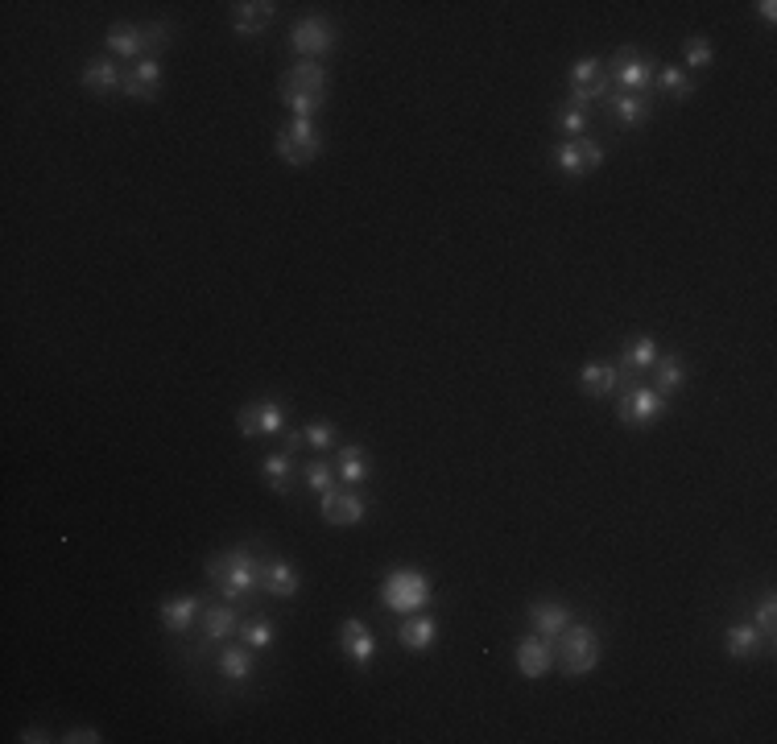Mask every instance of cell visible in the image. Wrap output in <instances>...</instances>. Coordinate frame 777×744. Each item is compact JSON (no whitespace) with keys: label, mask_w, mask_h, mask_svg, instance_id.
Wrapping results in <instances>:
<instances>
[{"label":"cell","mask_w":777,"mask_h":744,"mask_svg":"<svg viewBox=\"0 0 777 744\" xmlns=\"http://www.w3.org/2000/svg\"><path fill=\"white\" fill-rule=\"evenodd\" d=\"M257 575H261V558L248 550V546H232L224 554H211L207 558V579L215 587V596L228 600V604H240L248 592H253Z\"/></svg>","instance_id":"cell-1"},{"label":"cell","mask_w":777,"mask_h":744,"mask_svg":"<svg viewBox=\"0 0 777 744\" xmlns=\"http://www.w3.org/2000/svg\"><path fill=\"white\" fill-rule=\"evenodd\" d=\"M327 91H331V75L323 62H298V67L282 75V100L298 120L315 116L327 104Z\"/></svg>","instance_id":"cell-2"},{"label":"cell","mask_w":777,"mask_h":744,"mask_svg":"<svg viewBox=\"0 0 777 744\" xmlns=\"http://www.w3.org/2000/svg\"><path fill=\"white\" fill-rule=\"evenodd\" d=\"M558 666L567 678H583L600 666V633L592 625H571L558 633Z\"/></svg>","instance_id":"cell-3"},{"label":"cell","mask_w":777,"mask_h":744,"mask_svg":"<svg viewBox=\"0 0 777 744\" xmlns=\"http://www.w3.org/2000/svg\"><path fill=\"white\" fill-rule=\"evenodd\" d=\"M430 596H434L430 579H426L422 571H410V567H406V571H393V575L381 583V600H385V608L397 612V616L426 612Z\"/></svg>","instance_id":"cell-4"},{"label":"cell","mask_w":777,"mask_h":744,"mask_svg":"<svg viewBox=\"0 0 777 744\" xmlns=\"http://www.w3.org/2000/svg\"><path fill=\"white\" fill-rule=\"evenodd\" d=\"M323 153V133L315 129V120H286L277 129V158L290 166H310Z\"/></svg>","instance_id":"cell-5"},{"label":"cell","mask_w":777,"mask_h":744,"mask_svg":"<svg viewBox=\"0 0 777 744\" xmlns=\"http://www.w3.org/2000/svg\"><path fill=\"white\" fill-rule=\"evenodd\" d=\"M236 426L244 439H265V434H286V406L277 397H257L240 406Z\"/></svg>","instance_id":"cell-6"},{"label":"cell","mask_w":777,"mask_h":744,"mask_svg":"<svg viewBox=\"0 0 777 744\" xmlns=\"http://www.w3.org/2000/svg\"><path fill=\"white\" fill-rule=\"evenodd\" d=\"M608 87H612V75L600 58H579L575 67H571V108H592L596 100L608 96Z\"/></svg>","instance_id":"cell-7"},{"label":"cell","mask_w":777,"mask_h":744,"mask_svg":"<svg viewBox=\"0 0 777 744\" xmlns=\"http://www.w3.org/2000/svg\"><path fill=\"white\" fill-rule=\"evenodd\" d=\"M616 418L625 422V426H654L666 418V397L658 389H649V385H633L620 393V406H616Z\"/></svg>","instance_id":"cell-8"},{"label":"cell","mask_w":777,"mask_h":744,"mask_svg":"<svg viewBox=\"0 0 777 744\" xmlns=\"http://www.w3.org/2000/svg\"><path fill=\"white\" fill-rule=\"evenodd\" d=\"M290 46H294V54H302L306 62H315V58H323V54L335 50V25L323 21V17H302V21L294 25V34H290Z\"/></svg>","instance_id":"cell-9"},{"label":"cell","mask_w":777,"mask_h":744,"mask_svg":"<svg viewBox=\"0 0 777 744\" xmlns=\"http://www.w3.org/2000/svg\"><path fill=\"white\" fill-rule=\"evenodd\" d=\"M612 79L620 83L625 96H641V91L654 83V62H649L645 54H637V50H620L612 58Z\"/></svg>","instance_id":"cell-10"},{"label":"cell","mask_w":777,"mask_h":744,"mask_svg":"<svg viewBox=\"0 0 777 744\" xmlns=\"http://www.w3.org/2000/svg\"><path fill=\"white\" fill-rule=\"evenodd\" d=\"M339 649H344V658H348L356 670H368L372 658H377V637H372V629L364 625V620L348 616L344 625H339Z\"/></svg>","instance_id":"cell-11"},{"label":"cell","mask_w":777,"mask_h":744,"mask_svg":"<svg viewBox=\"0 0 777 744\" xmlns=\"http://www.w3.org/2000/svg\"><path fill=\"white\" fill-rule=\"evenodd\" d=\"M240 633V612H236V604H215V608H207L203 612V637H199V654L195 658H203L207 649H215V645H224L228 637H236Z\"/></svg>","instance_id":"cell-12"},{"label":"cell","mask_w":777,"mask_h":744,"mask_svg":"<svg viewBox=\"0 0 777 744\" xmlns=\"http://www.w3.org/2000/svg\"><path fill=\"white\" fill-rule=\"evenodd\" d=\"M257 587L265 596H273V600H294L298 587H302V575H298V567L282 563V558H261Z\"/></svg>","instance_id":"cell-13"},{"label":"cell","mask_w":777,"mask_h":744,"mask_svg":"<svg viewBox=\"0 0 777 744\" xmlns=\"http://www.w3.org/2000/svg\"><path fill=\"white\" fill-rule=\"evenodd\" d=\"M319 513L327 525H360L364 513H368V501L360 492H323L319 496Z\"/></svg>","instance_id":"cell-14"},{"label":"cell","mask_w":777,"mask_h":744,"mask_svg":"<svg viewBox=\"0 0 777 744\" xmlns=\"http://www.w3.org/2000/svg\"><path fill=\"white\" fill-rule=\"evenodd\" d=\"M124 96H129V100H141V104L158 100V96H162V62H158V58L137 62V71L124 75Z\"/></svg>","instance_id":"cell-15"},{"label":"cell","mask_w":777,"mask_h":744,"mask_svg":"<svg viewBox=\"0 0 777 744\" xmlns=\"http://www.w3.org/2000/svg\"><path fill=\"white\" fill-rule=\"evenodd\" d=\"M397 641H401V649H410V654H426V649L439 641V620L426 616V612H410L406 620H401Z\"/></svg>","instance_id":"cell-16"},{"label":"cell","mask_w":777,"mask_h":744,"mask_svg":"<svg viewBox=\"0 0 777 744\" xmlns=\"http://www.w3.org/2000/svg\"><path fill=\"white\" fill-rule=\"evenodd\" d=\"M513 662H517V670H521V678H530V682H538V678H546V670L554 666V649L546 645V637H525V641L517 645V654H513Z\"/></svg>","instance_id":"cell-17"},{"label":"cell","mask_w":777,"mask_h":744,"mask_svg":"<svg viewBox=\"0 0 777 744\" xmlns=\"http://www.w3.org/2000/svg\"><path fill=\"white\" fill-rule=\"evenodd\" d=\"M277 5L273 0H244V5H232V29L240 38H253V34H265L269 21H273Z\"/></svg>","instance_id":"cell-18"},{"label":"cell","mask_w":777,"mask_h":744,"mask_svg":"<svg viewBox=\"0 0 777 744\" xmlns=\"http://www.w3.org/2000/svg\"><path fill=\"white\" fill-rule=\"evenodd\" d=\"M79 83H83L87 91H96V96H112V91H124V75H120V67H116V58H91L87 67H83V75H79Z\"/></svg>","instance_id":"cell-19"},{"label":"cell","mask_w":777,"mask_h":744,"mask_svg":"<svg viewBox=\"0 0 777 744\" xmlns=\"http://www.w3.org/2000/svg\"><path fill=\"white\" fill-rule=\"evenodd\" d=\"M616 385H620V364L596 360V364H583V368H579V389H583L587 397H612Z\"/></svg>","instance_id":"cell-20"},{"label":"cell","mask_w":777,"mask_h":744,"mask_svg":"<svg viewBox=\"0 0 777 744\" xmlns=\"http://www.w3.org/2000/svg\"><path fill=\"white\" fill-rule=\"evenodd\" d=\"M530 625L538 637H558L571 625V608L558 600H538V604H530Z\"/></svg>","instance_id":"cell-21"},{"label":"cell","mask_w":777,"mask_h":744,"mask_svg":"<svg viewBox=\"0 0 777 744\" xmlns=\"http://www.w3.org/2000/svg\"><path fill=\"white\" fill-rule=\"evenodd\" d=\"M158 616H162L166 633H186L199 620V596H170L158 604Z\"/></svg>","instance_id":"cell-22"},{"label":"cell","mask_w":777,"mask_h":744,"mask_svg":"<svg viewBox=\"0 0 777 744\" xmlns=\"http://www.w3.org/2000/svg\"><path fill=\"white\" fill-rule=\"evenodd\" d=\"M215 670H220V678L232 682V687H244V682L253 678V654H248V645H224L220 658H215Z\"/></svg>","instance_id":"cell-23"},{"label":"cell","mask_w":777,"mask_h":744,"mask_svg":"<svg viewBox=\"0 0 777 744\" xmlns=\"http://www.w3.org/2000/svg\"><path fill=\"white\" fill-rule=\"evenodd\" d=\"M765 641H769V637H765V633L753 625V620H740V625H732V629L724 633L728 654H732V658H740V662H744V658H757Z\"/></svg>","instance_id":"cell-24"},{"label":"cell","mask_w":777,"mask_h":744,"mask_svg":"<svg viewBox=\"0 0 777 744\" xmlns=\"http://www.w3.org/2000/svg\"><path fill=\"white\" fill-rule=\"evenodd\" d=\"M108 54L112 58H137V54H145V34H141V25H124V21H116L112 29H108Z\"/></svg>","instance_id":"cell-25"},{"label":"cell","mask_w":777,"mask_h":744,"mask_svg":"<svg viewBox=\"0 0 777 744\" xmlns=\"http://www.w3.org/2000/svg\"><path fill=\"white\" fill-rule=\"evenodd\" d=\"M261 472H265V484L277 492V496H290V488H294V455L290 451H277V455H269L265 463H261Z\"/></svg>","instance_id":"cell-26"},{"label":"cell","mask_w":777,"mask_h":744,"mask_svg":"<svg viewBox=\"0 0 777 744\" xmlns=\"http://www.w3.org/2000/svg\"><path fill=\"white\" fill-rule=\"evenodd\" d=\"M335 476L344 480V484H352V488H360V484L372 476V459H368V451H364V447H344V451H339V468H335Z\"/></svg>","instance_id":"cell-27"},{"label":"cell","mask_w":777,"mask_h":744,"mask_svg":"<svg viewBox=\"0 0 777 744\" xmlns=\"http://www.w3.org/2000/svg\"><path fill=\"white\" fill-rule=\"evenodd\" d=\"M682 385H687V364H682V356H658V364H654V389L662 393V397H670V393H678Z\"/></svg>","instance_id":"cell-28"},{"label":"cell","mask_w":777,"mask_h":744,"mask_svg":"<svg viewBox=\"0 0 777 744\" xmlns=\"http://www.w3.org/2000/svg\"><path fill=\"white\" fill-rule=\"evenodd\" d=\"M612 120L620 124V129H637V124L649 120V104L641 96H625V91H620V96L612 100Z\"/></svg>","instance_id":"cell-29"},{"label":"cell","mask_w":777,"mask_h":744,"mask_svg":"<svg viewBox=\"0 0 777 744\" xmlns=\"http://www.w3.org/2000/svg\"><path fill=\"white\" fill-rule=\"evenodd\" d=\"M240 637L248 649H269L277 641V629L269 616H253V620H240Z\"/></svg>","instance_id":"cell-30"},{"label":"cell","mask_w":777,"mask_h":744,"mask_svg":"<svg viewBox=\"0 0 777 744\" xmlns=\"http://www.w3.org/2000/svg\"><path fill=\"white\" fill-rule=\"evenodd\" d=\"M658 87L666 91L670 100H691L695 96V79L682 71V67H662L658 71Z\"/></svg>","instance_id":"cell-31"},{"label":"cell","mask_w":777,"mask_h":744,"mask_svg":"<svg viewBox=\"0 0 777 744\" xmlns=\"http://www.w3.org/2000/svg\"><path fill=\"white\" fill-rule=\"evenodd\" d=\"M658 356H662V352H658V339H654V335H641L637 344L625 352V368L645 372V368H654V364H658Z\"/></svg>","instance_id":"cell-32"},{"label":"cell","mask_w":777,"mask_h":744,"mask_svg":"<svg viewBox=\"0 0 777 744\" xmlns=\"http://www.w3.org/2000/svg\"><path fill=\"white\" fill-rule=\"evenodd\" d=\"M554 166L563 170L567 178H583L587 170H583V149H579V141H563L554 149Z\"/></svg>","instance_id":"cell-33"},{"label":"cell","mask_w":777,"mask_h":744,"mask_svg":"<svg viewBox=\"0 0 777 744\" xmlns=\"http://www.w3.org/2000/svg\"><path fill=\"white\" fill-rule=\"evenodd\" d=\"M587 124H592V112H587V108L563 104V112H558V129L567 133V141H579V137L587 133Z\"/></svg>","instance_id":"cell-34"},{"label":"cell","mask_w":777,"mask_h":744,"mask_svg":"<svg viewBox=\"0 0 777 744\" xmlns=\"http://www.w3.org/2000/svg\"><path fill=\"white\" fill-rule=\"evenodd\" d=\"M302 480H306V488H315L323 496V492L335 488V468L327 459H315V463H306V468H302Z\"/></svg>","instance_id":"cell-35"},{"label":"cell","mask_w":777,"mask_h":744,"mask_svg":"<svg viewBox=\"0 0 777 744\" xmlns=\"http://www.w3.org/2000/svg\"><path fill=\"white\" fill-rule=\"evenodd\" d=\"M302 434H306V447H315V451H331V447H335V439H339L335 422H310Z\"/></svg>","instance_id":"cell-36"},{"label":"cell","mask_w":777,"mask_h":744,"mask_svg":"<svg viewBox=\"0 0 777 744\" xmlns=\"http://www.w3.org/2000/svg\"><path fill=\"white\" fill-rule=\"evenodd\" d=\"M682 54H687V67H691V71L711 67V58H716V50H711V42H707V38H691L687 46H682Z\"/></svg>","instance_id":"cell-37"},{"label":"cell","mask_w":777,"mask_h":744,"mask_svg":"<svg viewBox=\"0 0 777 744\" xmlns=\"http://www.w3.org/2000/svg\"><path fill=\"white\" fill-rule=\"evenodd\" d=\"M141 34H145V50H166V46H170V25H166V21H149V25H141Z\"/></svg>","instance_id":"cell-38"},{"label":"cell","mask_w":777,"mask_h":744,"mask_svg":"<svg viewBox=\"0 0 777 744\" xmlns=\"http://www.w3.org/2000/svg\"><path fill=\"white\" fill-rule=\"evenodd\" d=\"M757 629H761L765 637H773V629H777V600H773V592H765V596H761V608H757Z\"/></svg>","instance_id":"cell-39"},{"label":"cell","mask_w":777,"mask_h":744,"mask_svg":"<svg viewBox=\"0 0 777 744\" xmlns=\"http://www.w3.org/2000/svg\"><path fill=\"white\" fill-rule=\"evenodd\" d=\"M579 149H583V170H587V174H596V170L604 166V149H600V141L579 137Z\"/></svg>","instance_id":"cell-40"},{"label":"cell","mask_w":777,"mask_h":744,"mask_svg":"<svg viewBox=\"0 0 777 744\" xmlns=\"http://www.w3.org/2000/svg\"><path fill=\"white\" fill-rule=\"evenodd\" d=\"M62 740H67V744H100L104 736H100L96 728H71V732L62 736Z\"/></svg>","instance_id":"cell-41"},{"label":"cell","mask_w":777,"mask_h":744,"mask_svg":"<svg viewBox=\"0 0 777 744\" xmlns=\"http://www.w3.org/2000/svg\"><path fill=\"white\" fill-rule=\"evenodd\" d=\"M302 447H306V434H302V430H290V434H286V451L298 455Z\"/></svg>","instance_id":"cell-42"},{"label":"cell","mask_w":777,"mask_h":744,"mask_svg":"<svg viewBox=\"0 0 777 744\" xmlns=\"http://www.w3.org/2000/svg\"><path fill=\"white\" fill-rule=\"evenodd\" d=\"M757 17H761L765 25H773V21H777V5H773V0H761V5H757Z\"/></svg>","instance_id":"cell-43"},{"label":"cell","mask_w":777,"mask_h":744,"mask_svg":"<svg viewBox=\"0 0 777 744\" xmlns=\"http://www.w3.org/2000/svg\"><path fill=\"white\" fill-rule=\"evenodd\" d=\"M21 740H25V744H42V740H50V736H46V728H21Z\"/></svg>","instance_id":"cell-44"}]
</instances>
